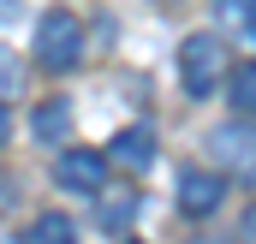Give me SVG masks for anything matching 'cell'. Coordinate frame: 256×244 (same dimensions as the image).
I'll use <instances>...</instances> for the list:
<instances>
[{
    "label": "cell",
    "mask_w": 256,
    "mask_h": 244,
    "mask_svg": "<svg viewBox=\"0 0 256 244\" xmlns=\"http://www.w3.org/2000/svg\"><path fill=\"white\" fill-rule=\"evenodd\" d=\"M54 179H60V190L96 196V190L108 184V155H102V149H66L60 161H54Z\"/></svg>",
    "instance_id": "obj_3"
},
{
    "label": "cell",
    "mask_w": 256,
    "mask_h": 244,
    "mask_svg": "<svg viewBox=\"0 0 256 244\" xmlns=\"http://www.w3.org/2000/svg\"><path fill=\"white\" fill-rule=\"evenodd\" d=\"M220 202H226V179H220V173H202V167H185V179H179V208H185L191 220H208Z\"/></svg>",
    "instance_id": "obj_4"
},
{
    "label": "cell",
    "mask_w": 256,
    "mask_h": 244,
    "mask_svg": "<svg viewBox=\"0 0 256 244\" xmlns=\"http://www.w3.org/2000/svg\"><path fill=\"white\" fill-rule=\"evenodd\" d=\"M0 143H6V108H0Z\"/></svg>",
    "instance_id": "obj_13"
},
{
    "label": "cell",
    "mask_w": 256,
    "mask_h": 244,
    "mask_svg": "<svg viewBox=\"0 0 256 244\" xmlns=\"http://www.w3.org/2000/svg\"><path fill=\"white\" fill-rule=\"evenodd\" d=\"M18 90H24V66H18L12 48H0V102H6V96H18Z\"/></svg>",
    "instance_id": "obj_11"
},
{
    "label": "cell",
    "mask_w": 256,
    "mask_h": 244,
    "mask_svg": "<svg viewBox=\"0 0 256 244\" xmlns=\"http://www.w3.org/2000/svg\"><path fill=\"white\" fill-rule=\"evenodd\" d=\"M102 155H108V167H126V173H143V167L155 161V137H149L143 125H126V131H120V137H114V143H108Z\"/></svg>",
    "instance_id": "obj_5"
},
{
    "label": "cell",
    "mask_w": 256,
    "mask_h": 244,
    "mask_svg": "<svg viewBox=\"0 0 256 244\" xmlns=\"http://www.w3.org/2000/svg\"><path fill=\"white\" fill-rule=\"evenodd\" d=\"M36 60H42V72H72L84 60V24L72 12L54 6V12L36 18Z\"/></svg>",
    "instance_id": "obj_2"
},
{
    "label": "cell",
    "mask_w": 256,
    "mask_h": 244,
    "mask_svg": "<svg viewBox=\"0 0 256 244\" xmlns=\"http://www.w3.org/2000/svg\"><path fill=\"white\" fill-rule=\"evenodd\" d=\"M72 232H78V226H72L66 214H36L24 238H30V244H72Z\"/></svg>",
    "instance_id": "obj_9"
},
{
    "label": "cell",
    "mask_w": 256,
    "mask_h": 244,
    "mask_svg": "<svg viewBox=\"0 0 256 244\" xmlns=\"http://www.w3.org/2000/svg\"><path fill=\"white\" fill-rule=\"evenodd\" d=\"M30 131H36L42 143H66V137H72V102H66V96H48V102L30 114Z\"/></svg>",
    "instance_id": "obj_6"
},
{
    "label": "cell",
    "mask_w": 256,
    "mask_h": 244,
    "mask_svg": "<svg viewBox=\"0 0 256 244\" xmlns=\"http://www.w3.org/2000/svg\"><path fill=\"white\" fill-rule=\"evenodd\" d=\"M214 149L244 167V161H250V125H220V131H214Z\"/></svg>",
    "instance_id": "obj_10"
},
{
    "label": "cell",
    "mask_w": 256,
    "mask_h": 244,
    "mask_svg": "<svg viewBox=\"0 0 256 244\" xmlns=\"http://www.w3.org/2000/svg\"><path fill=\"white\" fill-rule=\"evenodd\" d=\"M220 84H226V102H232L238 114H250V108H256V66H250V60L226 66V78H220Z\"/></svg>",
    "instance_id": "obj_7"
},
{
    "label": "cell",
    "mask_w": 256,
    "mask_h": 244,
    "mask_svg": "<svg viewBox=\"0 0 256 244\" xmlns=\"http://www.w3.org/2000/svg\"><path fill=\"white\" fill-rule=\"evenodd\" d=\"M96 202H102V220H108V226H126L131 214H137V202H143V190H108V184H102Z\"/></svg>",
    "instance_id": "obj_8"
},
{
    "label": "cell",
    "mask_w": 256,
    "mask_h": 244,
    "mask_svg": "<svg viewBox=\"0 0 256 244\" xmlns=\"http://www.w3.org/2000/svg\"><path fill=\"white\" fill-rule=\"evenodd\" d=\"M220 18H238V24L250 30V0H220Z\"/></svg>",
    "instance_id": "obj_12"
},
{
    "label": "cell",
    "mask_w": 256,
    "mask_h": 244,
    "mask_svg": "<svg viewBox=\"0 0 256 244\" xmlns=\"http://www.w3.org/2000/svg\"><path fill=\"white\" fill-rule=\"evenodd\" d=\"M226 66H232V54H226V42H220L214 30L185 36V48H179V78H185V96H191V102H208V96L220 90Z\"/></svg>",
    "instance_id": "obj_1"
}]
</instances>
